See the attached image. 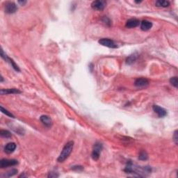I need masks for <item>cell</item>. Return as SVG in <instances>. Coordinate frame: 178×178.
<instances>
[{
  "instance_id": "obj_1",
  "label": "cell",
  "mask_w": 178,
  "mask_h": 178,
  "mask_svg": "<svg viewBox=\"0 0 178 178\" xmlns=\"http://www.w3.org/2000/svg\"><path fill=\"white\" fill-rule=\"evenodd\" d=\"M124 170L127 173H136L138 176L141 177V176H146L147 174L151 173V168L149 166H138L133 164L132 162H129Z\"/></svg>"
},
{
  "instance_id": "obj_2",
  "label": "cell",
  "mask_w": 178,
  "mask_h": 178,
  "mask_svg": "<svg viewBox=\"0 0 178 178\" xmlns=\"http://www.w3.org/2000/svg\"><path fill=\"white\" fill-rule=\"evenodd\" d=\"M73 147H74L73 141H70L67 143L65 145V146L63 147V150H62L59 157H58V159H57V161H58V162H64V161L70 156V154H71L72 150H73Z\"/></svg>"
},
{
  "instance_id": "obj_3",
  "label": "cell",
  "mask_w": 178,
  "mask_h": 178,
  "mask_svg": "<svg viewBox=\"0 0 178 178\" xmlns=\"http://www.w3.org/2000/svg\"><path fill=\"white\" fill-rule=\"evenodd\" d=\"M102 144L100 142H97L95 143L93 146V150L92 153V158L94 160H98L99 159L100 153L102 150Z\"/></svg>"
},
{
  "instance_id": "obj_4",
  "label": "cell",
  "mask_w": 178,
  "mask_h": 178,
  "mask_svg": "<svg viewBox=\"0 0 178 178\" xmlns=\"http://www.w3.org/2000/svg\"><path fill=\"white\" fill-rule=\"evenodd\" d=\"M18 161L15 159H3L0 161V167L1 168H7L8 166H13L18 164Z\"/></svg>"
},
{
  "instance_id": "obj_5",
  "label": "cell",
  "mask_w": 178,
  "mask_h": 178,
  "mask_svg": "<svg viewBox=\"0 0 178 178\" xmlns=\"http://www.w3.org/2000/svg\"><path fill=\"white\" fill-rule=\"evenodd\" d=\"M98 43H100L102 45L107 47L109 48H117V45L114 43L113 41L111 40L109 38H102L100 39Z\"/></svg>"
},
{
  "instance_id": "obj_6",
  "label": "cell",
  "mask_w": 178,
  "mask_h": 178,
  "mask_svg": "<svg viewBox=\"0 0 178 178\" xmlns=\"http://www.w3.org/2000/svg\"><path fill=\"white\" fill-rule=\"evenodd\" d=\"M18 10V7H17L16 4L15 3L11 2V1H8L5 4V12L6 13H14Z\"/></svg>"
},
{
  "instance_id": "obj_7",
  "label": "cell",
  "mask_w": 178,
  "mask_h": 178,
  "mask_svg": "<svg viewBox=\"0 0 178 178\" xmlns=\"http://www.w3.org/2000/svg\"><path fill=\"white\" fill-rule=\"evenodd\" d=\"M91 6L93 9L102 11L106 6V1H94L91 4Z\"/></svg>"
},
{
  "instance_id": "obj_8",
  "label": "cell",
  "mask_w": 178,
  "mask_h": 178,
  "mask_svg": "<svg viewBox=\"0 0 178 178\" xmlns=\"http://www.w3.org/2000/svg\"><path fill=\"white\" fill-rule=\"evenodd\" d=\"M134 85L138 88H143L149 85V81L146 78H138L134 82Z\"/></svg>"
},
{
  "instance_id": "obj_9",
  "label": "cell",
  "mask_w": 178,
  "mask_h": 178,
  "mask_svg": "<svg viewBox=\"0 0 178 178\" xmlns=\"http://www.w3.org/2000/svg\"><path fill=\"white\" fill-rule=\"evenodd\" d=\"M153 109L154 111L158 115V116L159 118H164L167 115L166 111L164 109V108H162V107L158 106V105H154Z\"/></svg>"
},
{
  "instance_id": "obj_10",
  "label": "cell",
  "mask_w": 178,
  "mask_h": 178,
  "mask_svg": "<svg viewBox=\"0 0 178 178\" xmlns=\"http://www.w3.org/2000/svg\"><path fill=\"white\" fill-rule=\"evenodd\" d=\"M40 120L42 123L47 127H50L52 125V120L51 118L47 115H43L40 118Z\"/></svg>"
},
{
  "instance_id": "obj_11",
  "label": "cell",
  "mask_w": 178,
  "mask_h": 178,
  "mask_svg": "<svg viewBox=\"0 0 178 178\" xmlns=\"http://www.w3.org/2000/svg\"><path fill=\"white\" fill-rule=\"evenodd\" d=\"M139 24H140V21L138 20V19H135V18L129 19V20H127V22H126L125 27H127V28L132 29L138 27V26L139 25Z\"/></svg>"
},
{
  "instance_id": "obj_12",
  "label": "cell",
  "mask_w": 178,
  "mask_h": 178,
  "mask_svg": "<svg viewBox=\"0 0 178 178\" xmlns=\"http://www.w3.org/2000/svg\"><path fill=\"white\" fill-rule=\"evenodd\" d=\"M16 148V144L15 143H8L4 147V152L7 154H11L15 151Z\"/></svg>"
},
{
  "instance_id": "obj_13",
  "label": "cell",
  "mask_w": 178,
  "mask_h": 178,
  "mask_svg": "<svg viewBox=\"0 0 178 178\" xmlns=\"http://www.w3.org/2000/svg\"><path fill=\"white\" fill-rule=\"evenodd\" d=\"M1 95H8V94H19L21 93V91L16 89H1L0 91Z\"/></svg>"
},
{
  "instance_id": "obj_14",
  "label": "cell",
  "mask_w": 178,
  "mask_h": 178,
  "mask_svg": "<svg viewBox=\"0 0 178 178\" xmlns=\"http://www.w3.org/2000/svg\"><path fill=\"white\" fill-rule=\"evenodd\" d=\"M152 27H153V24H152L151 22L148 21V20H143L141 23V30L145 31V32L150 30L152 28Z\"/></svg>"
},
{
  "instance_id": "obj_15",
  "label": "cell",
  "mask_w": 178,
  "mask_h": 178,
  "mask_svg": "<svg viewBox=\"0 0 178 178\" xmlns=\"http://www.w3.org/2000/svg\"><path fill=\"white\" fill-rule=\"evenodd\" d=\"M137 58H138L137 54L136 53L130 55V56L127 57V59H126V63H127V64H132V63H134V62H135L136 60L137 59Z\"/></svg>"
},
{
  "instance_id": "obj_16",
  "label": "cell",
  "mask_w": 178,
  "mask_h": 178,
  "mask_svg": "<svg viewBox=\"0 0 178 178\" xmlns=\"http://www.w3.org/2000/svg\"><path fill=\"white\" fill-rule=\"evenodd\" d=\"M155 5L158 7H168V6L170 5V3L169 1H162V0H159V1H157L156 3H155Z\"/></svg>"
},
{
  "instance_id": "obj_17",
  "label": "cell",
  "mask_w": 178,
  "mask_h": 178,
  "mask_svg": "<svg viewBox=\"0 0 178 178\" xmlns=\"http://www.w3.org/2000/svg\"><path fill=\"white\" fill-rule=\"evenodd\" d=\"M0 134H1V136H2V137L6 138V139H9L12 136L11 132H8V130H3V129H1V130L0 131Z\"/></svg>"
},
{
  "instance_id": "obj_18",
  "label": "cell",
  "mask_w": 178,
  "mask_h": 178,
  "mask_svg": "<svg viewBox=\"0 0 178 178\" xmlns=\"http://www.w3.org/2000/svg\"><path fill=\"white\" fill-rule=\"evenodd\" d=\"M139 159L140 160H142V161L148 159V154H147L146 152V151H141V153H139Z\"/></svg>"
},
{
  "instance_id": "obj_19",
  "label": "cell",
  "mask_w": 178,
  "mask_h": 178,
  "mask_svg": "<svg viewBox=\"0 0 178 178\" xmlns=\"http://www.w3.org/2000/svg\"><path fill=\"white\" fill-rule=\"evenodd\" d=\"M17 173H18V170H17L16 169H12L11 170L8 171V173H6L3 176H4V177H11V176L15 175Z\"/></svg>"
},
{
  "instance_id": "obj_20",
  "label": "cell",
  "mask_w": 178,
  "mask_h": 178,
  "mask_svg": "<svg viewBox=\"0 0 178 178\" xmlns=\"http://www.w3.org/2000/svg\"><path fill=\"white\" fill-rule=\"evenodd\" d=\"M170 84H172L173 86H175V88H177V86H178V80H177V77H172V78H170Z\"/></svg>"
},
{
  "instance_id": "obj_21",
  "label": "cell",
  "mask_w": 178,
  "mask_h": 178,
  "mask_svg": "<svg viewBox=\"0 0 178 178\" xmlns=\"http://www.w3.org/2000/svg\"><path fill=\"white\" fill-rule=\"evenodd\" d=\"M1 112H2V113H4V114H6V115H8V116H9V117H11V118H15L14 115H13V114H12L11 113H10V112L8 111V110L5 109L3 107H1Z\"/></svg>"
},
{
  "instance_id": "obj_22",
  "label": "cell",
  "mask_w": 178,
  "mask_h": 178,
  "mask_svg": "<svg viewBox=\"0 0 178 178\" xmlns=\"http://www.w3.org/2000/svg\"><path fill=\"white\" fill-rule=\"evenodd\" d=\"M173 141L175 143V144H177L178 143V136H177V130H175L173 134Z\"/></svg>"
},
{
  "instance_id": "obj_23",
  "label": "cell",
  "mask_w": 178,
  "mask_h": 178,
  "mask_svg": "<svg viewBox=\"0 0 178 178\" xmlns=\"http://www.w3.org/2000/svg\"><path fill=\"white\" fill-rule=\"evenodd\" d=\"M18 3L20 5H22V6H24V5H25L26 3H27V1H18Z\"/></svg>"
}]
</instances>
